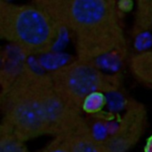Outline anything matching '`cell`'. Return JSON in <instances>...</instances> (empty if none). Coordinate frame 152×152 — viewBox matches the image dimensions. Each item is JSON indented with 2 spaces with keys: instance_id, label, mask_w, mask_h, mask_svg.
Returning a JSON list of instances; mask_svg holds the SVG:
<instances>
[{
  "instance_id": "1",
  "label": "cell",
  "mask_w": 152,
  "mask_h": 152,
  "mask_svg": "<svg viewBox=\"0 0 152 152\" xmlns=\"http://www.w3.org/2000/svg\"><path fill=\"white\" fill-rule=\"evenodd\" d=\"M0 125L24 142L42 135H63L84 119L61 99L48 73L28 65L0 94Z\"/></svg>"
},
{
  "instance_id": "2",
  "label": "cell",
  "mask_w": 152,
  "mask_h": 152,
  "mask_svg": "<svg viewBox=\"0 0 152 152\" xmlns=\"http://www.w3.org/2000/svg\"><path fill=\"white\" fill-rule=\"evenodd\" d=\"M68 30L77 60L93 61L126 46L120 12L113 0H37L33 2Z\"/></svg>"
},
{
  "instance_id": "3",
  "label": "cell",
  "mask_w": 152,
  "mask_h": 152,
  "mask_svg": "<svg viewBox=\"0 0 152 152\" xmlns=\"http://www.w3.org/2000/svg\"><path fill=\"white\" fill-rule=\"evenodd\" d=\"M60 28L42 8L0 0V37L22 54L50 52L57 42Z\"/></svg>"
},
{
  "instance_id": "4",
  "label": "cell",
  "mask_w": 152,
  "mask_h": 152,
  "mask_svg": "<svg viewBox=\"0 0 152 152\" xmlns=\"http://www.w3.org/2000/svg\"><path fill=\"white\" fill-rule=\"evenodd\" d=\"M53 86L61 99L73 110L82 114V105L94 93H114L120 85L118 75L106 74L92 61L76 60L50 71Z\"/></svg>"
},
{
  "instance_id": "5",
  "label": "cell",
  "mask_w": 152,
  "mask_h": 152,
  "mask_svg": "<svg viewBox=\"0 0 152 152\" xmlns=\"http://www.w3.org/2000/svg\"><path fill=\"white\" fill-rule=\"evenodd\" d=\"M147 124L145 106L139 102L130 101L114 131L102 142L109 152L129 151L145 133Z\"/></svg>"
},
{
  "instance_id": "6",
  "label": "cell",
  "mask_w": 152,
  "mask_h": 152,
  "mask_svg": "<svg viewBox=\"0 0 152 152\" xmlns=\"http://www.w3.org/2000/svg\"><path fill=\"white\" fill-rule=\"evenodd\" d=\"M61 136L64 139L70 152H109L103 142L94 135L85 119Z\"/></svg>"
},
{
  "instance_id": "7",
  "label": "cell",
  "mask_w": 152,
  "mask_h": 152,
  "mask_svg": "<svg viewBox=\"0 0 152 152\" xmlns=\"http://www.w3.org/2000/svg\"><path fill=\"white\" fill-rule=\"evenodd\" d=\"M130 69L138 81L152 88V51H144L133 56Z\"/></svg>"
},
{
  "instance_id": "8",
  "label": "cell",
  "mask_w": 152,
  "mask_h": 152,
  "mask_svg": "<svg viewBox=\"0 0 152 152\" xmlns=\"http://www.w3.org/2000/svg\"><path fill=\"white\" fill-rule=\"evenodd\" d=\"M152 28V0H140L136 3L133 36L137 37Z\"/></svg>"
},
{
  "instance_id": "9",
  "label": "cell",
  "mask_w": 152,
  "mask_h": 152,
  "mask_svg": "<svg viewBox=\"0 0 152 152\" xmlns=\"http://www.w3.org/2000/svg\"><path fill=\"white\" fill-rule=\"evenodd\" d=\"M0 152H29L25 142L0 125Z\"/></svg>"
},
{
  "instance_id": "10",
  "label": "cell",
  "mask_w": 152,
  "mask_h": 152,
  "mask_svg": "<svg viewBox=\"0 0 152 152\" xmlns=\"http://www.w3.org/2000/svg\"><path fill=\"white\" fill-rule=\"evenodd\" d=\"M107 98L103 93H94L87 96L82 105V111L90 115L98 114L105 108Z\"/></svg>"
},
{
  "instance_id": "11",
  "label": "cell",
  "mask_w": 152,
  "mask_h": 152,
  "mask_svg": "<svg viewBox=\"0 0 152 152\" xmlns=\"http://www.w3.org/2000/svg\"><path fill=\"white\" fill-rule=\"evenodd\" d=\"M37 152H70L64 139L61 136L54 137L53 140L45 148Z\"/></svg>"
},
{
  "instance_id": "12",
  "label": "cell",
  "mask_w": 152,
  "mask_h": 152,
  "mask_svg": "<svg viewBox=\"0 0 152 152\" xmlns=\"http://www.w3.org/2000/svg\"><path fill=\"white\" fill-rule=\"evenodd\" d=\"M117 6L119 12H130L134 8V2L132 0H120L117 2Z\"/></svg>"
},
{
  "instance_id": "13",
  "label": "cell",
  "mask_w": 152,
  "mask_h": 152,
  "mask_svg": "<svg viewBox=\"0 0 152 152\" xmlns=\"http://www.w3.org/2000/svg\"><path fill=\"white\" fill-rule=\"evenodd\" d=\"M144 152H152V135H151L146 141L144 146Z\"/></svg>"
}]
</instances>
